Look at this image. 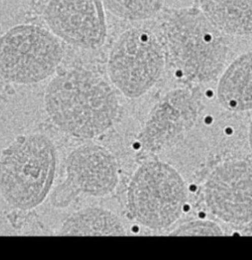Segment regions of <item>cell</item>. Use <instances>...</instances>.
I'll return each mask as SVG.
<instances>
[{
  "label": "cell",
  "instance_id": "8fae6325",
  "mask_svg": "<svg viewBox=\"0 0 252 260\" xmlns=\"http://www.w3.org/2000/svg\"><path fill=\"white\" fill-rule=\"evenodd\" d=\"M251 52L238 56L223 72L217 87L220 104L232 112H247L252 107Z\"/></svg>",
  "mask_w": 252,
  "mask_h": 260
},
{
  "label": "cell",
  "instance_id": "3957f363",
  "mask_svg": "<svg viewBox=\"0 0 252 260\" xmlns=\"http://www.w3.org/2000/svg\"><path fill=\"white\" fill-rule=\"evenodd\" d=\"M163 31L171 61L187 80L209 83L220 75L229 55L226 36L200 9L172 12L164 24Z\"/></svg>",
  "mask_w": 252,
  "mask_h": 260
},
{
  "label": "cell",
  "instance_id": "30bf717a",
  "mask_svg": "<svg viewBox=\"0 0 252 260\" xmlns=\"http://www.w3.org/2000/svg\"><path fill=\"white\" fill-rule=\"evenodd\" d=\"M197 113L191 92L182 89L168 92L152 109L138 138L139 144L150 151L162 150L191 128Z\"/></svg>",
  "mask_w": 252,
  "mask_h": 260
},
{
  "label": "cell",
  "instance_id": "52a82bcc",
  "mask_svg": "<svg viewBox=\"0 0 252 260\" xmlns=\"http://www.w3.org/2000/svg\"><path fill=\"white\" fill-rule=\"evenodd\" d=\"M66 179L51 196L57 208L69 206L80 194L104 197L113 192L119 182L118 164L105 147L86 144L71 151L66 159Z\"/></svg>",
  "mask_w": 252,
  "mask_h": 260
},
{
  "label": "cell",
  "instance_id": "5b68a950",
  "mask_svg": "<svg viewBox=\"0 0 252 260\" xmlns=\"http://www.w3.org/2000/svg\"><path fill=\"white\" fill-rule=\"evenodd\" d=\"M165 68L159 39L145 28L121 35L111 50L107 73L114 86L125 96L139 98L156 84Z\"/></svg>",
  "mask_w": 252,
  "mask_h": 260
},
{
  "label": "cell",
  "instance_id": "4fadbf2b",
  "mask_svg": "<svg viewBox=\"0 0 252 260\" xmlns=\"http://www.w3.org/2000/svg\"><path fill=\"white\" fill-rule=\"evenodd\" d=\"M58 236H126L125 226L112 211L88 207L68 216L60 226Z\"/></svg>",
  "mask_w": 252,
  "mask_h": 260
},
{
  "label": "cell",
  "instance_id": "9a60e30c",
  "mask_svg": "<svg viewBox=\"0 0 252 260\" xmlns=\"http://www.w3.org/2000/svg\"><path fill=\"white\" fill-rule=\"evenodd\" d=\"M169 236L221 237L224 236V232L217 223L211 220H193L177 226Z\"/></svg>",
  "mask_w": 252,
  "mask_h": 260
},
{
  "label": "cell",
  "instance_id": "5bb4252c",
  "mask_svg": "<svg viewBox=\"0 0 252 260\" xmlns=\"http://www.w3.org/2000/svg\"><path fill=\"white\" fill-rule=\"evenodd\" d=\"M103 5L117 17L137 22L151 19L159 13L165 0H101Z\"/></svg>",
  "mask_w": 252,
  "mask_h": 260
},
{
  "label": "cell",
  "instance_id": "9c48e42d",
  "mask_svg": "<svg viewBox=\"0 0 252 260\" xmlns=\"http://www.w3.org/2000/svg\"><path fill=\"white\" fill-rule=\"evenodd\" d=\"M45 14L53 32L69 43L97 48L105 41L107 23L101 0H51Z\"/></svg>",
  "mask_w": 252,
  "mask_h": 260
},
{
  "label": "cell",
  "instance_id": "8992f818",
  "mask_svg": "<svg viewBox=\"0 0 252 260\" xmlns=\"http://www.w3.org/2000/svg\"><path fill=\"white\" fill-rule=\"evenodd\" d=\"M62 57L58 41L41 27H16L0 39V76L13 83L32 84L45 80Z\"/></svg>",
  "mask_w": 252,
  "mask_h": 260
},
{
  "label": "cell",
  "instance_id": "277c9868",
  "mask_svg": "<svg viewBox=\"0 0 252 260\" xmlns=\"http://www.w3.org/2000/svg\"><path fill=\"white\" fill-rule=\"evenodd\" d=\"M187 200L188 190L183 178L162 161L142 164L133 174L127 191L130 215L154 231L174 224L182 216Z\"/></svg>",
  "mask_w": 252,
  "mask_h": 260
},
{
  "label": "cell",
  "instance_id": "6da1fadb",
  "mask_svg": "<svg viewBox=\"0 0 252 260\" xmlns=\"http://www.w3.org/2000/svg\"><path fill=\"white\" fill-rule=\"evenodd\" d=\"M45 109L59 130L74 138L92 139L115 124L119 101L102 77L92 71L76 70L48 84Z\"/></svg>",
  "mask_w": 252,
  "mask_h": 260
},
{
  "label": "cell",
  "instance_id": "7c38bea8",
  "mask_svg": "<svg viewBox=\"0 0 252 260\" xmlns=\"http://www.w3.org/2000/svg\"><path fill=\"white\" fill-rule=\"evenodd\" d=\"M200 11L226 36L251 35L252 0H200Z\"/></svg>",
  "mask_w": 252,
  "mask_h": 260
},
{
  "label": "cell",
  "instance_id": "ba28073f",
  "mask_svg": "<svg viewBox=\"0 0 252 260\" xmlns=\"http://www.w3.org/2000/svg\"><path fill=\"white\" fill-rule=\"evenodd\" d=\"M208 209L219 219L234 225L252 218V167L250 160H229L211 173L204 185Z\"/></svg>",
  "mask_w": 252,
  "mask_h": 260
},
{
  "label": "cell",
  "instance_id": "7a4b0ae2",
  "mask_svg": "<svg viewBox=\"0 0 252 260\" xmlns=\"http://www.w3.org/2000/svg\"><path fill=\"white\" fill-rule=\"evenodd\" d=\"M57 167V149L47 135L18 137L0 154V194L16 209H34L51 193Z\"/></svg>",
  "mask_w": 252,
  "mask_h": 260
}]
</instances>
